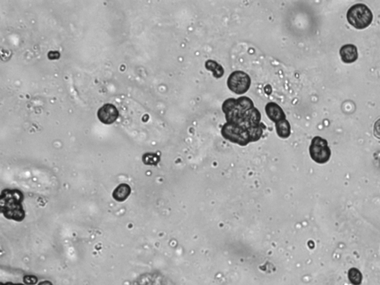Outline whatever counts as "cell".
<instances>
[{
    "label": "cell",
    "mask_w": 380,
    "mask_h": 285,
    "mask_svg": "<svg viewBox=\"0 0 380 285\" xmlns=\"http://www.w3.org/2000/svg\"><path fill=\"white\" fill-rule=\"evenodd\" d=\"M23 194L17 190H5L1 193L0 206L2 214L10 220L21 222L26 213L23 209Z\"/></svg>",
    "instance_id": "obj_1"
},
{
    "label": "cell",
    "mask_w": 380,
    "mask_h": 285,
    "mask_svg": "<svg viewBox=\"0 0 380 285\" xmlns=\"http://www.w3.org/2000/svg\"><path fill=\"white\" fill-rule=\"evenodd\" d=\"M373 16L371 10L364 4L353 5L347 13L348 23L355 29L362 30L366 29L372 23Z\"/></svg>",
    "instance_id": "obj_2"
},
{
    "label": "cell",
    "mask_w": 380,
    "mask_h": 285,
    "mask_svg": "<svg viewBox=\"0 0 380 285\" xmlns=\"http://www.w3.org/2000/svg\"><path fill=\"white\" fill-rule=\"evenodd\" d=\"M222 134L223 138L232 144L242 147H245L251 143L246 126L226 123L222 127Z\"/></svg>",
    "instance_id": "obj_3"
},
{
    "label": "cell",
    "mask_w": 380,
    "mask_h": 285,
    "mask_svg": "<svg viewBox=\"0 0 380 285\" xmlns=\"http://www.w3.org/2000/svg\"><path fill=\"white\" fill-rule=\"evenodd\" d=\"M310 155L311 158L316 163H327L330 160L331 156V151L328 147V143L325 139L317 136L313 138L311 146L309 148Z\"/></svg>",
    "instance_id": "obj_4"
},
{
    "label": "cell",
    "mask_w": 380,
    "mask_h": 285,
    "mask_svg": "<svg viewBox=\"0 0 380 285\" xmlns=\"http://www.w3.org/2000/svg\"><path fill=\"white\" fill-rule=\"evenodd\" d=\"M251 86V78L243 71H233L227 79V86L229 90L236 95L246 93Z\"/></svg>",
    "instance_id": "obj_5"
},
{
    "label": "cell",
    "mask_w": 380,
    "mask_h": 285,
    "mask_svg": "<svg viewBox=\"0 0 380 285\" xmlns=\"http://www.w3.org/2000/svg\"><path fill=\"white\" fill-rule=\"evenodd\" d=\"M97 117L100 122L106 125L113 124L119 117L118 109L111 103L103 105L97 112Z\"/></svg>",
    "instance_id": "obj_6"
},
{
    "label": "cell",
    "mask_w": 380,
    "mask_h": 285,
    "mask_svg": "<svg viewBox=\"0 0 380 285\" xmlns=\"http://www.w3.org/2000/svg\"><path fill=\"white\" fill-rule=\"evenodd\" d=\"M265 112L269 119L276 124L286 119V115L283 109L274 102H270L266 105Z\"/></svg>",
    "instance_id": "obj_7"
},
{
    "label": "cell",
    "mask_w": 380,
    "mask_h": 285,
    "mask_svg": "<svg viewBox=\"0 0 380 285\" xmlns=\"http://www.w3.org/2000/svg\"><path fill=\"white\" fill-rule=\"evenodd\" d=\"M340 55L345 63H352L358 59L357 48L352 44L343 45L340 49Z\"/></svg>",
    "instance_id": "obj_8"
},
{
    "label": "cell",
    "mask_w": 380,
    "mask_h": 285,
    "mask_svg": "<svg viewBox=\"0 0 380 285\" xmlns=\"http://www.w3.org/2000/svg\"><path fill=\"white\" fill-rule=\"evenodd\" d=\"M261 115L259 111L256 108H253L244 115L243 126L248 127L260 125L261 124Z\"/></svg>",
    "instance_id": "obj_9"
},
{
    "label": "cell",
    "mask_w": 380,
    "mask_h": 285,
    "mask_svg": "<svg viewBox=\"0 0 380 285\" xmlns=\"http://www.w3.org/2000/svg\"><path fill=\"white\" fill-rule=\"evenodd\" d=\"M131 192V187L128 184H121L114 190L112 196L115 198V201L118 202H124L128 198Z\"/></svg>",
    "instance_id": "obj_10"
},
{
    "label": "cell",
    "mask_w": 380,
    "mask_h": 285,
    "mask_svg": "<svg viewBox=\"0 0 380 285\" xmlns=\"http://www.w3.org/2000/svg\"><path fill=\"white\" fill-rule=\"evenodd\" d=\"M276 133L280 138H288L291 134V127L287 120H284L276 124Z\"/></svg>",
    "instance_id": "obj_11"
},
{
    "label": "cell",
    "mask_w": 380,
    "mask_h": 285,
    "mask_svg": "<svg viewBox=\"0 0 380 285\" xmlns=\"http://www.w3.org/2000/svg\"><path fill=\"white\" fill-rule=\"evenodd\" d=\"M205 67L207 70L213 72L215 78H221L224 74L223 67L213 60H208L205 63Z\"/></svg>",
    "instance_id": "obj_12"
},
{
    "label": "cell",
    "mask_w": 380,
    "mask_h": 285,
    "mask_svg": "<svg viewBox=\"0 0 380 285\" xmlns=\"http://www.w3.org/2000/svg\"><path fill=\"white\" fill-rule=\"evenodd\" d=\"M265 128V126L263 124L255 126V127H248V131L251 142H256L260 140L261 136L263 135V133H264V129Z\"/></svg>",
    "instance_id": "obj_13"
},
{
    "label": "cell",
    "mask_w": 380,
    "mask_h": 285,
    "mask_svg": "<svg viewBox=\"0 0 380 285\" xmlns=\"http://www.w3.org/2000/svg\"><path fill=\"white\" fill-rule=\"evenodd\" d=\"M237 106H239V109L243 112H248L254 108L253 102L250 97H239L236 99Z\"/></svg>",
    "instance_id": "obj_14"
},
{
    "label": "cell",
    "mask_w": 380,
    "mask_h": 285,
    "mask_svg": "<svg viewBox=\"0 0 380 285\" xmlns=\"http://www.w3.org/2000/svg\"><path fill=\"white\" fill-rule=\"evenodd\" d=\"M348 279L353 285H360L362 282V275L358 269H350L348 271Z\"/></svg>",
    "instance_id": "obj_15"
},
{
    "label": "cell",
    "mask_w": 380,
    "mask_h": 285,
    "mask_svg": "<svg viewBox=\"0 0 380 285\" xmlns=\"http://www.w3.org/2000/svg\"><path fill=\"white\" fill-rule=\"evenodd\" d=\"M236 99L229 98L227 99V100H225V101L223 102V104H222V111H223V113L226 115V114L229 113L231 111L235 109V108H236Z\"/></svg>",
    "instance_id": "obj_16"
},
{
    "label": "cell",
    "mask_w": 380,
    "mask_h": 285,
    "mask_svg": "<svg viewBox=\"0 0 380 285\" xmlns=\"http://www.w3.org/2000/svg\"><path fill=\"white\" fill-rule=\"evenodd\" d=\"M156 156L154 154H145L143 157V161L145 164L154 165L158 162V159H156Z\"/></svg>",
    "instance_id": "obj_17"
},
{
    "label": "cell",
    "mask_w": 380,
    "mask_h": 285,
    "mask_svg": "<svg viewBox=\"0 0 380 285\" xmlns=\"http://www.w3.org/2000/svg\"><path fill=\"white\" fill-rule=\"evenodd\" d=\"M374 134L377 138L380 139V119H379L374 124Z\"/></svg>",
    "instance_id": "obj_18"
},
{
    "label": "cell",
    "mask_w": 380,
    "mask_h": 285,
    "mask_svg": "<svg viewBox=\"0 0 380 285\" xmlns=\"http://www.w3.org/2000/svg\"><path fill=\"white\" fill-rule=\"evenodd\" d=\"M53 53H54V55H52V52H50L49 53V55H48V56H52H52H53L52 57V58H51L50 60L58 59V58H59V57H60V54L58 53V52H53Z\"/></svg>",
    "instance_id": "obj_19"
},
{
    "label": "cell",
    "mask_w": 380,
    "mask_h": 285,
    "mask_svg": "<svg viewBox=\"0 0 380 285\" xmlns=\"http://www.w3.org/2000/svg\"><path fill=\"white\" fill-rule=\"evenodd\" d=\"M39 285H52V283L49 282H43L42 283L39 284Z\"/></svg>",
    "instance_id": "obj_20"
},
{
    "label": "cell",
    "mask_w": 380,
    "mask_h": 285,
    "mask_svg": "<svg viewBox=\"0 0 380 285\" xmlns=\"http://www.w3.org/2000/svg\"><path fill=\"white\" fill-rule=\"evenodd\" d=\"M20 285V284H19V285H14V284L8 283V284H6V285Z\"/></svg>",
    "instance_id": "obj_21"
}]
</instances>
